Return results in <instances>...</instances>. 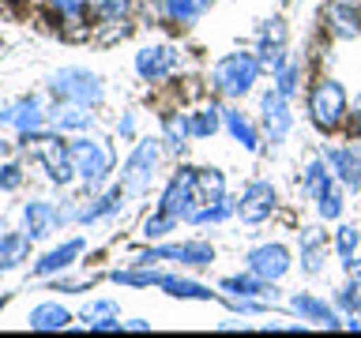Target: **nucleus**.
<instances>
[{
	"mask_svg": "<svg viewBox=\"0 0 361 338\" xmlns=\"http://www.w3.org/2000/svg\"><path fill=\"white\" fill-rule=\"evenodd\" d=\"M256 75H259V61L252 53H230V56H222L219 64H214V87L222 90V94H230V98H241L252 90L256 83Z\"/></svg>",
	"mask_w": 361,
	"mask_h": 338,
	"instance_id": "1",
	"label": "nucleus"
},
{
	"mask_svg": "<svg viewBox=\"0 0 361 338\" xmlns=\"http://www.w3.org/2000/svg\"><path fill=\"white\" fill-rule=\"evenodd\" d=\"M23 143L30 146L34 154L45 162V169H49V180H56V184H68V180L75 177V162H72V146H68L61 135H42V132H27L23 135Z\"/></svg>",
	"mask_w": 361,
	"mask_h": 338,
	"instance_id": "2",
	"label": "nucleus"
},
{
	"mask_svg": "<svg viewBox=\"0 0 361 338\" xmlns=\"http://www.w3.org/2000/svg\"><path fill=\"white\" fill-rule=\"evenodd\" d=\"M309 113H312V124L320 132H335L346 117V94L335 79H320L309 94Z\"/></svg>",
	"mask_w": 361,
	"mask_h": 338,
	"instance_id": "3",
	"label": "nucleus"
},
{
	"mask_svg": "<svg viewBox=\"0 0 361 338\" xmlns=\"http://www.w3.org/2000/svg\"><path fill=\"white\" fill-rule=\"evenodd\" d=\"M49 90L64 101H83V106H98L102 101V79L87 68H64L53 75Z\"/></svg>",
	"mask_w": 361,
	"mask_h": 338,
	"instance_id": "4",
	"label": "nucleus"
},
{
	"mask_svg": "<svg viewBox=\"0 0 361 338\" xmlns=\"http://www.w3.org/2000/svg\"><path fill=\"white\" fill-rule=\"evenodd\" d=\"M72 162H75V173L83 177L87 184H98V180L113 169V151L98 139H75L72 143Z\"/></svg>",
	"mask_w": 361,
	"mask_h": 338,
	"instance_id": "5",
	"label": "nucleus"
},
{
	"mask_svg": "<svg viewBox=\"0 0 361 338\" xmlns=\"http://www.w3.org/2000/svg\"><path fill=\"white\" fill-rule=\"evenodd\" d=\"M226 199V177L219 173V169H196L192 173V207L185 218H192L196 211L203 207H214V203Z\"/></svg>",
	"mask_w": 361,
	"mask_h": 338,
	"instance_id": "6",
	"label": "nucleus"
},
{
	"mask_svg": "<svg viewBox=\"0 0 361 338\" xmlns=\"http://www.w3.org/2000/svg\"><path fill=\"white\" fill-rule=\"evenodd\" d=\"M248 270L259 275L264 282H279L290 270V252L282 244H259L248 252Z\"/></svg>",
	"mask_w": 361,
	"mask_h": 338,
	"instance_id": "7",
	"label": "nucleus"
},
{
	"mask_svg": "<svg viewBox=\"0 0 361 338\" xmlns=\"http://www.w3.org/2000/svg\"><path fill=\"white\" fill-rule=\"evenodd\" d=\"M237 211H241L245 222H264L271 211H275V188L267 184V180H252L241 199H237Z\"/></svg>",
	"mask_w": 361,
	"mask_h": 338,
	"instance_id": "8",
	"label": "nucleus"
},
{
	"mask_svg": "<svg viewBox=\"0 0 361 338\" xmlns=\"http://www.w3.org/2000/svg\"><path fill=\"white\" fill-rule=\"evenodd\" d=\"M154 165H158V143H140L135 146V154L124 162V184H128L132 192H140L151 184V173H154Z\"/></svg>",
	"mask_w": 361,
	"mask_h": 338,
	"instance_id": "9",
	"label": "nucleus"
},
{
	"mask_svg": "<svg viewBox=\"0 0 361 338\" xmlns=\"http://www.w3.org/2000/svg\"><path fill=\"white\" fill-rule=\"evenodd\" d=\"M154 259H180V263H192V267H207L211 259H214V248H211V244H169V248L143 252L135 263H140V267H151Z\"/></svg>",
	"mask_w": 361,
	"mask_h": 338,
	"instance_id": "10",
	"label": "nucleus"
},
{
	"mask_svg": "<svg viewBox=\"0 0 361 338\" xmlns=\"http://www.w3.org/2000/svg\"><path fill=\"white\" fill-rule=\"evenodd\" d=\"M264 128L271 135V143L286 139V132H290V106H286V94H282V90H267V94H264Z\"/></svg>",
	"mask_w": 361,
	"mask_h": 338,
	"instance_id": "11",
	"label": "nucleus"
},
{
	"mask_svg": "<svg viewBox=\"0 0 361 338\" xmlns=\"http://www.w3.org/2000/svg\"><path fill=\"white\" fill-rule=\"evenodd\" d=\"M192 173H196V169H180V173L169 180V188L162 196V207L158 211L173 214V218H185L188 207H192Z\"/></svg>",
	"mask_w": 361,
	"mask_h": 338,
	"instance_id": "12",
	"label": "nucleus"
},
{
	"mask_svg": "<svg viewBox=\"0 0 361 338\" xmlns=\"http://www.w3.org/2000/svg\"><path fill=\"white\" fill-rule=\"evenodd\" d=\"M327 162L343 177V184L350 188L361 184V146H335V151H327Z\"/></svg>",
	"mask_w": 361,
	"mask_h": 338,
	"instance_id": "13",
	"label": "nucleus"
},
{
	"mask_svg": "<svg viewBox=\"0 0 361 338\" xmlns=\"http://www.w3.org/2000/svg\"><path fill=\"white\" fill-rule=\"evenodd\" d=\"M173 64H177V53L166 49V45H154V49H143L135 56V68H140L143 79H162L173 72Z\"/></svg>",
	"mask_w": 361,
	"mask_h": 338,
	"instance_id": "14",
	"label": "nucleus"
},
{
	"mask_svg": "<svg viewBox=\"0 0 361 338\" xmlns=\"http://www.w3.org/2000/svg\"><path fill=\"white\" fill-rule=\"evenodd\" d=\"M23 218H27V233H30V237H45L56 222H64V214L53 211V203L34 199V203H27V207H23Z\"/></svg>",
	"mask_w": 361,
	"mask_h": 338,
	"instance_id": "15",
	"label": "nucleus"
},
{
	"mask_svg": "<svg viewBox=\"0 0 361 338\" xmlns=\"http://www.w3.org/2000/svg\"><path fill=\"white\" fill-rule=\"evenodd\" d=\"M259 42H264V64L271 72H279L282 68V42H286V27H282V19H267L264 30H259Z\"/></svg>",
	"mask_w": 361,
	"mask_h": 338,
	"instance_id": "16",
	"label": "nucleus"
},
{
	"mask_svg": "<svg viewBox=\"0 0 361 338\" xmlns=\"http://www.w3.org/2000/svg\"><path fill=\"white\" fill-rule=\"evenodd\" d=\"M90 117H94V113H90V106H83V101H64V98H61V106L53 109L49 120H53L56 132H68V128H87Z\"/></svg>",
	"mask_w": 361,
	"mask_h": 338,
	"instance_id": "17",
	"label": "nucleus"
},
{
	"mask_svg": "<svg viewBox=\"0 0 361 338\" xmlns=\"http://www.w3.org/2000/svg\"><path fill=\"white\" fill-rule=\"evenodd\" d=\"M79 252H83V241H79V237H75V241H64L61 248L45 252V256L38 259V263H34V275H56V270L68 267V263H72V259H75Z\"/></svg>",
	"mask_w": 361,
	"mask_h": 338,
	"instance_id": "18",
	"label": "nucleus"
},
{
	"mask_svg": "<svg viewBox=\"0 0 361 338\" xmlns=\"http://www.w3.org/2000/svg\"><path fill=\"white\" fill-rule=\"evenodd\" d=\"M8 124H11V128H16L19 135L38 132V128H42V109H38V101H34V98L16 101V106L8 109Z\"/></svg>",
	"mask_w": 361,
	"mask_h": 338,
	"instance_id": "19",
	"label": "nucleus"
},
{
	"mask_svg": "<svg viewBox=\"0 0 361 338\" xmlns=\"http://www.w3.org/2000/svg\"><path fill=\"white\" fill-rule=\"evenodd\" d=\"M27 323L34 327V331H61V327L72 323V312L61 308V304H38Z\"/></svg>",
	"mask_w": 361,
	"mask_h": 338,
	"instance_id": "20",
	"label": "nucleus"
},
{
	"mask_svg": "<svg viewBox=\"0 0 361 338\" xmlns=\"http://www.w3.org/2000/svg\"><path fill=\"white\" fill-rule=\"evenodd\" d=\"M30 252V233H4L0 237V270L19 267Z\"/></svg>",
	"mask_w": 361,
	"mask_h": 338,
	"instance_id": "21",
	"label": "nucleus"
},
{
	"mask_svg": "<svg viewBox=\"0 0 361 338\" xmlns=\"http://www.w3.org/2000/svg\"><path fill=\"white\" fill-rule=\"evenodd\" d=\"M293 308H298L305 320H316V323H327V327H338V315H335V308L331 304H324V301H316V297H309V293H298V297L290 301Z\"/></svg>",
	"mask_w": 361,
	"mask_h": 338,
	"instance_id": "22",
	"label": "nucleus"
},
{
	"mask_svg": "<svg viewBox=\"0 0 361 338\" xmlns=\"http://www.w3.org/2000/svg\"><path fill=\"white\" fill-rule=\"evenodd\" d=\"M301 263H305L309 275L320 270V263H324V237H320V230H305L301 233Z\"/></svg>",
	"mask_w": 361,
	"mask_h": 338,
	"instance_id": "23",
	"label": "nucleus"
},
{
	"mask_svg": "<svg viewBox=\"0 0 361 338\" xmlns=\"http://www.w3.org/2000/svg\"><path fill=\"white\" fill-rule=\"evenodd\" d=\"M327 19L335 23V30L343 34V38H354V34H361V15H357L354 4H331Z\"/></svg>",
	"mask_w": 361,
	"mask_h": 338,
	"instance_id": "24",
	"label": "nucleus"
},
{
	"mask_svg": "<svg viewBox=\"0 0 361 338\" xmlns=\"http://www.w3.org/2000/svg\"><path fill=\"white\" fill-rule=\"evenodd\" d=\"M121 199H124V188H109L102 199H94L90 207L79 211V218H83V222H98V218H106V214L121 211Z\"/></svg>",
	"mask_w": 361,
	"mask_h": 338,
	"instance_id": "25",
	"label": "nucleus"
},
{
	"mask_svg": "<svg viewBox=\"0 0 361 338\" xmlns=\"http://www.w3.org/2000/svg\"><path fill=\"white\" fill-rule=\"evenodd\" d=\"M169 297H196V301H207L211 289L200 286V282H188V278H173V275H162V282H158Z\"/></svg>",
	"mask_w": 361,
	"mask_h": 338,
	"instance_id": "26",
	"label": "nucleus"
},
{
	"mask_svg": "<svg viewBox=\"0 0 361 338\" xmlns=\"http://www.w3.org/2000/svg\"><path fill=\"white\" fill-rule=\"evenodd\" d=\"M226 128H230V135H233V139L245 146V151H256V146H259V139H256V128H252V124H248V120L241 117V113H233V109L226 113Z\"/></svg>",
	"mask_w": 361,
	"mask_h": 338,
	"instance_id": "27",
	"label": "nucleus"
},
{
	"mask_svg": "<svg viewBox=\"0 0 361 338\" xmlns=\"http://www.w3.org/2000/svg\"><path fill=\"white\" fill-rule=\"evenodd\" d=\"M166 15L177 19V23H192L196 15H203L207 11V0H162Z\"/></svg>",
	"mask_w": 361,
	"mask_h": 338,
	"instance_id": "28",
	"label": "nucleus"
},
{
	"mask_svg": "<svg viewBox=\"0 0 361 338\" xmlns=\"http://www.w3.org/2000/svg\"><path fill=\"white\" fill-rule=\"evenodd\" d=\"M90 15L102 19V23H121L128 15V0H87Z\"/></svg>",
	"mask_w": 361,
	"mask_h": 338,
	"instance_id": "29",
	"label": "nucleus"
},
{
	"mask_svg": "<svg viewBox=\"0 0 361 338\" xmlns=\"http://www.w3.org/2000/svg\"><path fill=\"white\" fill-rule=\"evenodd\" d=\"M222 289L241 293V297H256V293H267V286H264V278H259V275H233V278H226V282H222Z\"/></svg>",
	"mask_w": 361,
	"mask_h": 338,
	"instance_id": "30",
	"label": "nucleus"
},
{
	"mask_svg": "<svg viewBox=\"0 0 361 338\" xmlns=\"http://www.w3.org/2000/svg\"><path fill=\"white\" fill-rule=\"evenodd\" d=\"M331 188V173H327V169L320 165V162H312L309 169H305V192H309V196H316L320 199L324 192Z\"/></svg>",
	"mask_w": 361,
	"mask_h": 338,
	"instance_id": "31",
	"label": "nucleus"
},
{
	"mask_svg": "<svg viewBox=\"0 0 361 338\" xmlns=\"http://www.w3.org/2000/svg\"><path fill=\"white\" fill-rule=\"evenodd\" d=\"M188 135H192V120H188V117H177V113H173V117H166V139L173 143L177 151L185 146Z\"/></svg>",
	"mask_w": 361,
	"mask_h": 338,
	"instance_id": "32",
	"label": "nucleus"
},
{
	"mask_svg": "<svg viewBox=\"0 0 361 338\" xmlns=\"http://www.w3.org/2000/svg\"><path fill=\"white\" fill-rule=\"evenodd\" d=\"M113 282H124V286H158L162 275H154V270H113Z\"/></svg>",
	"mask_w": 361,
	"mask_h": 338,
	"instance_id": "33",
	"label": "nucleus"
},
{
	"mask_svg": "<svg viewBox=\"0 0 361 338\" xmlns=\"http://www.w3.org/2000/svg\"><path fill=\"white\" fill-rule=\"evenodd\" d=\"M219 132V109H200L196 117H192V135H214Z\"/></svg>",
	"mask_w": 361,
	"mask_h": 338,
	"instance_id": "34",
	"label": "nucleus"
},
{
	"mask_svg": "<svg viewBox=\"0 0 361 338\" xmlns=\"http://www.w3.org/2000/svg\"><path fill=\"white\" fill-rule=\"evenodd\" d=\"M338 304H343L346 312L361 315V282H357V278L350 282V286H343V289H338Z\"/></svg>",
	"mask_w": 361,
	"mask_h": 338,
	"instance_id": "35",
	"label": "nucleus"
},
{
	"mask_svg": "<svg viewBox=\"0 0 361 338\" xmlns=\"http://www.w3.org/2000/svg\"><path fill=\"white\" fill-rule=\"evenodd\" d=\"M173 225H177V218H173V214L158 211L154 218H147V222H143V233H147V237H162V233H169V230H173Z\"/></svg>",
	"mask_w": 361,
	"mask_h": 338,
	"instance_id": "36",
	"label": "nucleus"
},
{
	"mask_svg": "<svg viewBox=\"0 0 361 338\" xmlns=\"http://www.w3.org/2000/svg\"><path fill=\"white\" fill-rule=\"evenodd\" d=\"M320 214L324 218H338V214H343V196H338L335 188H327L320 196Z\"/></svg>",
	"mask_w": 361,
	"mask_h": 338,
	"instance_id": "37",
	"label": "nucleus"
},
{
	"mask_svg": "<svg viewBox=\"0 0 361 338\" xmlns=\"http://www.w3.org/2000/svg\"><path fill=\"white\" fill-rule=\"evenodd\" d=\"M335 248H338V256H343V259H350V256H354V248H357V230L343 225L338 237H335Z\"/></svg>",
	"mask_w": 361,
	"mask_h": 338,
	"instance_id": "38",
	"label": "nucleus"
},
{
	"mask_svg": "<svg viewBox=\"0 0 361 338\" xmlns=\"http://www.w3.org/2000/svg\"><path fill=\"white\" fill-rule=\"evenodd\" d=\"M23 184V169L19 165H0V188H4V192H16Z\"/></svg>",
	"mask_w": 361,
	"mask_h": 338,
	"instance_id": "39",
	"label": "nucleus"
},
{
	"mask_svg": "<svg viewBox=\"0 0 361 338\" xmlns=\"http://www.w3.org/2000/svg\"><path fill=\"white\" fill-rule=\"evenodd\" d=\"M279 90L282 94H293V90H298V64H290V68H279Z\"/></svg>",
	"mask_w": 361,
	"mask_h": 338,
	"instance_id": "40",
	"label": "nucleus"
},
{
	"mask_svg": "<svg viewBox=\"0 0 361 338\" xmlns=\"http://www.w3.org/2000/svg\"><path fill=\"white\" fill-rule=\"evenodd\" d=\"M53 4H56V8H61V11H64V15H79V8H83V4H87V0H53Z\"/></svg>",
	"mask_w": 361,
	"mask_h": 338,
	"instance_id": "41",
	"label": "nucleus"
},
{
	"mask_svg": "<svg viewBox=\"0 0 361 338\" xmlns=\"http://www.w3.org/2000/svg\"><path fill=\"white\" fill-rule=\"evenodd\" d=\"M132 132H135V120L132 117H121V139H132Z\"/></svg>",
	"mask_w": 361,
	"mask_h": 338,
	"instance_id": "42",
	"label": "nucleus"
},
{
	"mask_svg": "<svg viewBox=\"0 0 361 338\" xmlns=\"http://www.w3.org/2000/svg\"><path fill=\"white\" fill-rule=\"evenodd\" d=\"M124 327H128V331H143V327H151V323H147V320H128Z\"/></svg>",
	"mask_w": 361,
	"mask_h": 338,
	"instance_id": "43",
	"label": "nucleus"
},
{
	"mask_svg": "<svg viewBox=\"0 0 361 338\" xmlns=\"http://www.w3.org/2000/svg\"><path fill=\"white\" fill-rule=\"evenodd\" d=\"M4 154H8V143H4V139H0V158H4Z\"/></svg>",
	"mask_w": 361,
	"mask_h": 338,
	"instance_id": "44",
	"label": "nucleus"
},
{
	"mask_svg": "<svg viewBox=\"0 0 361 338\" xmlns=\"http://www.w3.org/2000/svg\"><path fill=\"white\" fill-rule=\"evenodd\" d=\"M4 304H8V293H0V308H4Z\"/></svg>",
	"mask_w": 361,
	"mask_h": 338,
	"instance_id": "45",
	"label": "nucleus"
},
{
	"mask_svg": "<svg viewBox=\"0 0 361 338\" xmlns=\"http://www.w3.org/2000/svg\"><path fill=\"white\" fill-rule=\"evenodd\" d=\"M0 120H8V109L4 106H0Z\"/></svg>",
	"mask_w": 361,
	"mask_h": 338,
	"instance_id": "46",
	"label": "nucleus"
}]
</instances>
